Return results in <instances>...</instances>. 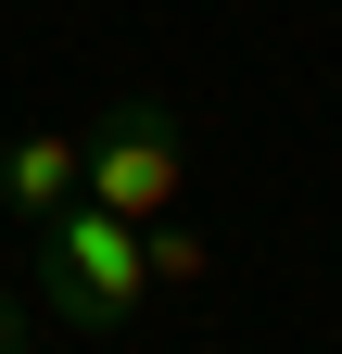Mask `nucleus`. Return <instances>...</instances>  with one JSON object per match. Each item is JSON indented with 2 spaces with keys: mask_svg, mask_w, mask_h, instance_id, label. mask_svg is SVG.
<instances>
[{
  "mask_svg": "<svg viewBox=\"0 0 342 354\" xmlns=\"http://www.w3.org/2000/svg\"><path fill=\"white\" fill-rule=\"evenodd\" d=\"M26 291H38V317H64L76 342L127 329V317L152 304V266H140V228H127V215H102L89 190H76L64 215H38V228H26Z\"/></svg>",
  "mask_w": 342,
  "mask_h": 354,
  "instance_id": "1",
  "label": "nucleus"
},
{
  "mask_svg": "<svg viewBox=\"0 0 342 354\" xmlns=\"http://www.w3.org/2000/svg\"><path fill=\"white\" fill-rule=\"evenodd\" d=\"M178 190H190V114L178 102H114L102 127H89V203L102 215H127V228H152V215H178Z\"/></svg>",
  "mask_w": 342,
  "mask_h": 354,
  "instance_id": "2",
  "label": "nucleus"
},
{
  "mask_svg": "<svg viewBox=\"0 0 342 354\" xmlns=\"http://www.w3.org/2000/svg\"><path fill=\"white\" fill-rule=\"evenodd\" d=\"M89 190V140L76 127H26V140H0V203L13 215H64Z\"/></svg>",
  "mask_w": 342,
  "mask_h": 354,
  "instance_id": "3",
  "label": "nucleus"
},
{
  "mask_svg": "<svg viewBox=\"0 0 342 354\" xmlns=\"http://www.w3.org/2000/svg\"><path fill=\"white\" fill-rule=\"evenodd\" d=\"M140 266H152V291H203V266H216V253H203L190 228H165V215H152V228H140Z\"/></svg>",
  "mask_w": 342,
  "mask_h": 354,
  "instance_id": "4",
  "label": "nucleus"
},
{
  "mask_svg": "<svg viewBox=\"0 0 342 354\" xmlns=\"http://www.w3.org/2000/svg\"><path fill=\"white\" fill-rule=\"evenodd\" d=\"M0 354H13V317H0Z\"/></svg>",
  "mask_w": 342,
  "mask_h": 354,
  "instance_id": "5",
  "label": "nucleus"
}]
</instances>
